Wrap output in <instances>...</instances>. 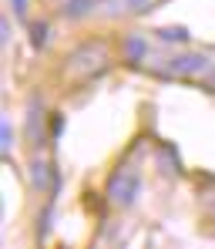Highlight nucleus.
Returning <instances> with one entry per match:
<instances>
[{
	"label": "nucleus",
	"mask_w": 215,
	"mask_h": 249,
	"mask_svg": "<svg viewBox=\"0 0 215 249\" xmlns=\"http://www.w3.org/2000/svg\"><path fill=\"white\" fill-rule=\"evenodd\" d=\"M67 68L78 74V78H94V74H101L104 68H108V47L104 44H84V47H78L71 57H67Z\"/></svg>",
	"instance_id": "1"
},
{
	"label": "nucleus",
	"mask_w": 215,
	"mask_h": 249,
	"mask_svg": "<svg viewBox=\"0 0 215 249\" xmlns=\"http://www.w3.org/2000/svg\"><path fill=\"white\" fill-rule=\"evenodd\" d=\"M141 192V175L134 168H118L108 182V202L118 209H128Z\"/></svg>",
	"instance_id": "2"
},
{
	"label": "nucleus",
	"mask_w": 215,
	"mask_h": 249,
	"mask_svg": "<svg viewBox=\"0 0 215 249\" xmlns=\"http://www.w3.org/2000/svg\"><path fill=\"white\" fill-rule=\"evenodd\" d=\"M209 68L205 54H178L168 61V74H178V78H192V74H202Z\"/></svg>",
	"instance_id": "3"
},
{
	"label": "nucleus",
	"mask_w": 215,
	"mask_h": 249,
	"mask_svg": "<svg viewBox=\"0 0 215 249\" xmlns=\"http://www.w3.org/2000/svg\"><path fill=\"white\" fill-rule=\"evenodd\" d=\"M91 7H94V0H67L64 3V17H84V14H91Z\"/></svg>",
	"instance_id": "4"
},
{
	"label": "nucleus",
	"mask_w": 215,
	"mask_h": 249,
	"mask_svg": "<svg viewBox=\"0 0 215 249\" xmlns=\"http://www.w3.org/2000/svg\"><path fill=\"white\" fill-rule=\"evenodd\" d=\"M125 54H128L131 61H138V57H145V41H141V37H134V34H131L128 41H125Z\"/></svg>",
	"instance_id": "5"
},
{
	"label": "nucleus",
	"mask_w": 215,
	"mask_h": 249,
	"mask_svg": "<svg viewBox=\"0 0 215 249\" xmlns=\"http://www.w3.org/2000/svg\"><path fill=\"white\" fill-rule=\"evenodd\" d=\"M31 175H34V185L37 189H47V165L44 162H34L31 165Z\"/></svg>",
	"instance_id": "6"
},
{
	"label": "nucleus",
	"mask_w": 215,
	"mask_h": 249,
	"mask_svg": "<svg viewBox=\"0 0 215 249\" xmlns=\"http://www.w3.org/2000/svg\"><path fill=\"white\" fill-rule=\"evenodd\" d=\"M158 37H162V41H185V37H188V34H185V31H182V27H168V31H165V27H162V31H158Z\"/></svg>",
	"instance_id": "7"
},
{
	"label": "nucleus",
	"mask_w": 215,
	"mask_h": 249,
	"mask_svg": "<svg viewBox=\"0 0 215 249\" xmlns=\"http://www.w3.org/2000/svg\"><path fill=\"white\" fill-rule=\"evenodd\" d=\"M31 31H34V47H44V41H47V24H31Z\"/></svg>",
	"instance_id": "8"
},
{
	"label": "nucleus",
	"mask_w": 215,
	"mask_h": 249,
	"mask_svg": "<svg viewBox=\"0 0 215 249\" xmlns=\"http://www.w3.org/2000/svg\"><path fill=\"white\" fill-rule=\"evenodd\" d=\"M0 135H3V152H10V145H14V131H10V124L3 122V131H0Z\"/></svg>",
	"instance_id": "9"
},
{
	"label": "nucleus",
	"mask_w": 215,
	"mask_h": 249,
	"mask_svg": "<svg viewBox=\"0 0 215 249\" xmlns=\"http://www.w3.org/2000/svg\"><path fill=\"white\" fill-rule=\"evenodd\" d=\"M10 3H14V14H17V17L27 14V0H10Z\"/></svg>",
	"instance_id": "10"
},
{
	"label": "nucleus",
	"mask_w": 215,
	"mask_h": 249,
	"mask_svg": "<svg viewBox=\"0 0 215 249\" xmlns=\"http://www.w3.org/2000/svg\"><path fill=\"white\" fill-rule=\"evenodd\" d=\"M131 7H134V10H141V7H145V3H148V0H128Z\"/></svg>",
	"instance_id": "11"
}]
</instances>
